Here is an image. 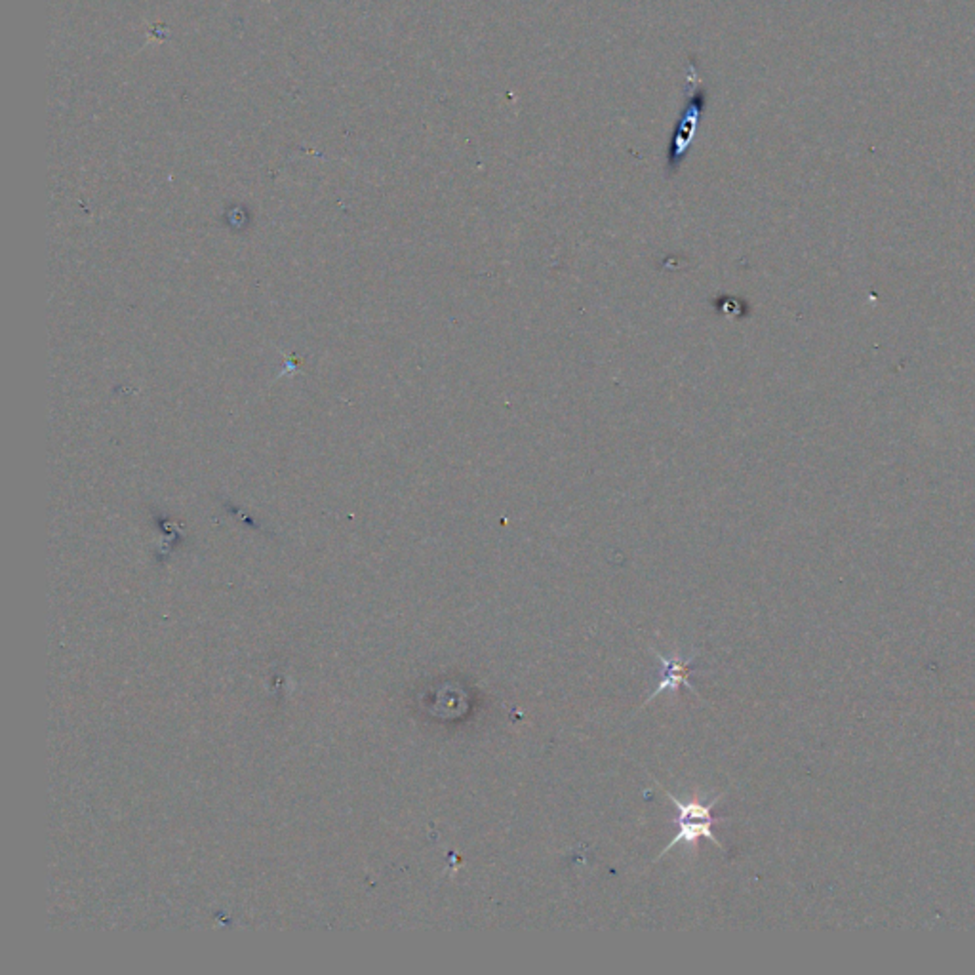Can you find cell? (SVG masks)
Segmentation results:
<instances>
[{
  "instance_id": "6da1fadb",
  "label": "cell",
  "mask_w": 975,
  "mask_h": 975,
  "mask_svg": "<svg viewBox=\"0 0 975 975\" xmlns=\"http://www.w3.org/2000/svg\"><path fill=\"white\" fill-rule=\"evenodd\" d=\"M708 92L699 79L697 56H688V75H686V103L676 117L673 134L667 147V173L675 175L688 157L690 143L699 128Z\"/></svg>"
},
{
  "instance_id": "7a4b0ae2",
  "label": "cell",
  "mask_w": 975,
  "mask_h": 975,
  "mask_svg": "<svg viewBox=\"0 0 975 975\" xmlns=\"http://www.w3.org/2000/svg\"><path fill=\"white\" fill-rule=\"evenodd\" d=\"M652 652H654V655L657 657V661L661 663V667H663L665 675H663V678L659 680L657 688L646 697L645 703L640 705V708L648 707V705H650L659 694H663V692H675V690H678V686H686V688H688L690 692H694L697 697H701V696L697 694V690L694 688V684L690 682V673H692L690 667H692V663H694V657L682 659V657L675 655L673 659H667V657H663V655H661L657 650H654V648H652Z\"/></svg>"
},
{
  "instance_id": "3957f363",
  "label": "cell",
  "mask_w": 975,
  "mask_h": 975,
  "mask_svg": "<svg viewBox=\"0 0 975 975\" xmlns=\"http://www.w3.org/2000/svg\"><path fill=\"white\" fill-rule=\"evenodd\" d=\"M675 825L678 827L675 838L657 854L655 861H659L663 855H667L671 848H675L676 844H682V842H686V844H694L696 846L699 838L711 840L715 846H718L720 850H726L722 842L713 833V825H715L713 822H701V819H686V822H680V823H675Z\"/></svg>"
},
{
  "instance_id": "277c9868",
  "label": "cell",
  "mask_w": 975,
  "mask_h": 975,
  "mask_svg": "<svg viewBox=\"0 0 975 975\" xmlns=\"http://www.w3.org/2000/svg\"><path fill=\"white\" fill-rule=\"evenodd\" d=\"M652 780L661 787L663 794L667 796V799H669V801L675 804V808H676V813H678V815L673 819V823L686 822V819H701V822H713V823H717V822H724V819H728V817H724V815H713V812H711L713 806L718 804V801L722 799L724 792H720L718 796H715V799H713L711 802H707V804H701V802H697V801H694V802H682L680 799H676V796H675L673 792H669L667 789H663V785H661L655 778H652Z\"/></svg>"
}]
</instances>
